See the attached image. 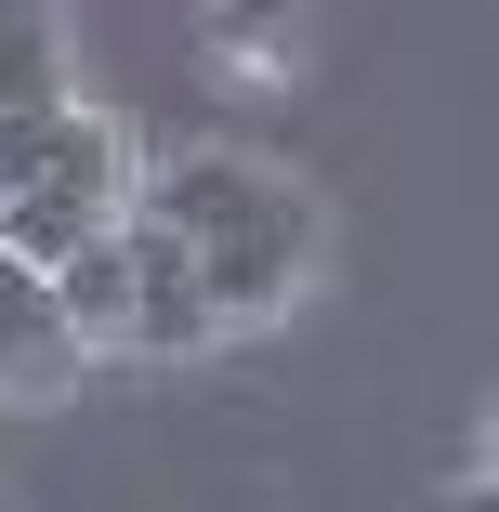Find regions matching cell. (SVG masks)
<instances>
[{"label": "cell", "mask_w": 499, "mask_h": 512, "mask_svg": "<svg viewBox=\"0 0 499 512\" xmlns=\"http://www.w3.org/2000/svg\"><path fill=\"white\" fill-rule=\"evenodd\" d=\"M79 368H92V342L66 329L53 276L0 263V394H14V407H53V394H79Z\"/></svg>", "instance_id": "cell-3"}, {"label": "cell", "mask_w": 499, "mask_h": 512, "mask_svg": "<svg viewBox=\"0 0 499 512\" xmlns=\"http://www.w3.org/2000/svg\"><path fill=\"white\" fill-rule=\"evenodd\" d=\"M434 512H499V473H473V486H447Z\"/></svg>", "instance_id": "cell-7"}, {"label": "cell", "mask_w": 499, "mask_h": 512, "mask_svg": "<svg viewBox=\"0 0 499 512\" xmlns=\"http://www.w3.org/2000/svg\"><path fill=\"white\" fill-rule=\"evenodd\" d=\"M211 342H224V302L197 276V250L158 211H132V355H211Z\"/></svg>", "instance_id": "cell-2"}, {"label": "cell", "mask_w": 499, "mask_h": 512, "mask_svg": "<svg viewBox=\"0 0 499 512\" xmlns=\"http://www.w3.org/2000/svg\"><path fill=\"white\" fill-rule=\"evenodd\" d=\"M0 211H14V145H0Z\"/></svg>", "instance_id": "cell-8"}, {"label": "cell", "mask_w": 499, "mask_h": 512, "mask_svg": "<svg viewBox=\"0 0 499 512\" xmlns=\"http://www.w3.org/2000/svg\"><path fill=\"white\" fill-rule=\"evenodd\" d=\"M66 106V27L53 14H0V119Z\"/></svg>", "instance_id": "cell-5"}, {"label": "cell", "mask_w": 499, "mask_h": 512, "mask_svg": "<svg viewBox=\"0 0 499 512\" xmlns=\"http://www.w3.org/2000/svg\"><path fill=\"white\" fill-rule=\"evenodd\" d=\"M145 211L197 250V276H211V302H224V329L289 316V302L316 289V263H329L316 184H289V171L250 158V145H171V158L145 171Z\"/></svg>", "instance_id": "cell-1"}, {"label": "cell", "mask_w": 499, "mask_h": 512, "mask_svg": "<svg viewBox=\"0 0 499 512\" xmlns=\"http://www.w3.org/2000/svg\"><path fill=\"white\" fill-rule=\"evenodd\" d=\"M486 473H499V421H486Z\"/></svg>", "instance_id": "cell-9"}, {"label": "cell", "mask_w": 499, "mask_h": 512, "mask_svg": "<svg viewBox=\"0 0 499 512\" xmlns=\"http://www.w3.org/2000/svg\"><path fill=\"white\" fill-rule=\"evenodd\" d=\"M53 302H66V329H79L92 355H106V342L132 355V224H119V237H92V250L53 276Z\"/></svg>", "instance_id": "cell-4"}, {"label": "cell", "mask_w": 499, "mask_h": 512, "mask_svg": "<svg viewBox=\"0 0 499 512\" xmlns=\"http://www.w3.org/2000/svg\"><path fill=\"white\" fill-rule=\"evenodd\" d=\"M211 53H224V66H276L289 27H263V14H211Z\"/></svg>", "instance_id": "cell-6"}]
</instances>
